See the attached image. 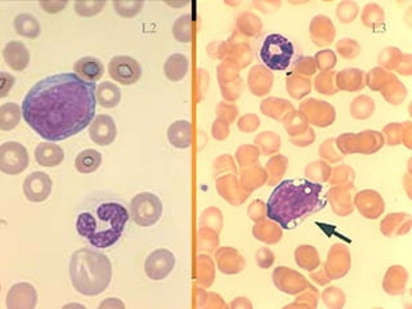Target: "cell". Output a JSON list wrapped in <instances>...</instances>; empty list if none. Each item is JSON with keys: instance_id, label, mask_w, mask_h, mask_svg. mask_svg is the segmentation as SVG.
Returning a JSON list of instances; mask_svg holds the SVG:
<instances>
[{"instance_id": "1", "label": "cell", "mask_w": 412, "mask_h": 309, "mask_svg": "<svg viewBox=\"0 0 412 309\" xmlns=\"http://www.w3.org/2000/svg\"><path fill=\"white\" fill-rule=\"evenodd\" d=\"M96 92V82H85L75 73L47 76L24 98V122L48 142L71 138L94 120Z\"/></svg>"}, {"instance_id": "2", "label": "cell", "mask_w": 412, "mask_h": 309, "mask_svg": "<svg viewBox=\"0 0 412 309\" xmlns=\"http://www.w3.org/2000/svg\"><path fill=\"white\" fill-rule=\"evenodd\" d=\"M322 191L320 183L308 179L283 180L268 199L267 217L283 229H291L299 220L320 208Z\"/></svg>"}, {"instance_id": "3", "label": "cell", "mask_w": 412, "mask_h": 309, "mask_svg": "<svg viewBox=\"0 0 412 309\" xmlns=\"http://www.w3.org/2000/svg\"><path fill=\"white\" fill-rule=\"evenodd\" d=\"M130 218L124 205L107 201L97 205L93 212H83L76 220V231L96 249H108L122 236Z\"/></svg>"}, {"instance_id": "4", "label": "cell", "mask_w": 412, "mask_h": 309, "mask_svg": "<svg viewBox=\"0 0 412 309\" xmlns=\"http://www.w3.org/2000/svg\"><path fill=\"white\" fill-rule=\"evenodd\" d=\"M69 275L73 289L85 296L104 293L113 280V264L104 252L79 249L70 258Z\"/></svg>"}, {"instance_id": "5", "label": "cell", "mask_w": 412, "mask_h": 309, "mask_svg": "<svg viewBox=\"0 0 412 309\" xmlns=\"http://www.w3.org/2000/svg\"><path fill=\"white\" fill-rule=\"evenodd\" d=\"M292 56H294L292 43L280 34L268 35L260 48V58L263 64L274 71L286 70L290 66Z\"/></svg>"}, {"instance_id": "6", "label": "cell", "mask_w": 412, "mask_h": 309, "mask_svg": "<svg viewBox=\"0 0 412 309\" xmlns=\"http://www.w3.org/2000/svg\"><path fill=\"white\" fill-rule=\"evenodd\" d=\"M162 215V200L151 192H141L130 201V218L141 227L156 224Z\"/></svg>"}, {"instance_id": "7", "label": "cell", "mask_w": 412, "mask_h": 309, "mask_svg": "<svg viewBox=\"0 0 412 309\" xmlns=\"http://www.w3.org/2000/svg\"><path fill=\"white\" fill-rule=\"evenodd\" d=\"M30 163L26 147L10 141L0 146V171L9 175H17L27 169Z\"/></svg>"}, {"instance_id": "8", "label": "cell", "mask_w": 412, "mask_h": 309, "mask_svg": "<svg viewBox=\"0 0 412 309\" xmlns=\"http://www.w3.org/2000/svg\"><path fill=\"white\" fill-rule=\"evenodd\" d=\"M108 73L116 82L122 85H133L142 76V67L136 58L130 56H116L108 64Z\"/></svg>"}, {"instance_id": "9", "label": "cell", "mask_w": 412, "mask_h": 309, "mask_svg": "<svg viewBox=\"0 0 412 309\" xmlns=\"http://www.w3.org/2000/svg\"><path fill=\"white\" fill-rule=\"evenodd\" d=\"M174 267L176 257L168 249H157L145 259V275L154 281H162L165 277L169 276Z\"/></svg>"}, {"instance_id": "10", "label": "cell", "mask_w": 412, "mask_h": 309, "mask_svg": "<svg viewBox=\"0 0 412 309\" xmlns=\"http://www.w3.org/2000/svg\"><path fill=\"white\" fill-rule=\"evenodd\" d=\"M53 182L47 173L34 171L24 182V194L30 203H44L52 194Z\"/></svg>"}, {"instance_id": "11", "label": "cell", "mask_w": 412, "mask_h": 309, "mask_svg": "<svg viewBox=\"0 0 412 309\" xmlns=\"http://www.w3.org/2000/svg\"><path fill=\"white\" fill-rule=\"evenodd\" d=\"M116 124L108 115H97L90 125V137L98 146H110L116 139Z\"/></svg>"}, {"instance_id": "12", "label": "cell", "mask_w": 412, "mask_h": 309, "mask_svg": "<svg viewBox=\"0 0 412 309\" xmlns=\"http://www.w3.org/2000/svg\"><path fill=\"white\" fill-rule=\"evenodd\" d=\"M6 64L15 71H24L30 64V52L21 41H9L3 49Z\"/></svg>"}, {"instance_id": "13", "label": "cell", "mask_w": 412, "mask_h": 309, "mask_svg": "<svg viewBox=\"0 0 412 309\" xmlns=\"http://www.w3.org/2000/svg\"><path fill=\"white\" fill-rule=\"evenodd\" d=\"M36 163L45 168H55L64 161L65 152L62 147L55 145L53 142H43L35 148Z\"/></svg>"}, {"instance_id": "14", "label": "cell", "mask_w": 412, "mask_h": 309, "mask_svg": "<svg viewBox=\"0 0 412 309\" xmlns=\"http://www.w3.org/2000/svg\"><path fill=\"white\" fill-rule=\"evenodd\" d=\"M73 73L80 76L81 79H84L85 82H96L102 78V75L105 73V67L98 58L87 56V57L79 58L75 62Z\"/></svg>"}, {"instance_id": "15", "label": "cell", "mask_w": 412, "mask_h": 309, "mask_svg": "<svg viewBox=\"0 0 412 309\" xmlns=\"http://www.w3.org/2000/svg\"><path fill=\"white\" fill-rule=\"evenodd\" d=\"M168 139L171 146L186 150L192 143V127L188 120L174 122L168 129Z\"/></svg>"}, {"instance_id": "16", "label": "cell", "mask_w": 412, "mask_h": 309, "mask_svg": "<svg viewBox=\"0 0 412 309\" xmlns=\"http://www.w3.org/2000/svg\"><path fill=\"white\" fill-rule=\"evenodd\" d=\"M190 70V61L186 56L180 53L171 55L165 65H164V73L170 82H180L185 79Z\"/></svg>"}, {"instance_id": "17", "label": "cell", "mask_w": 412, "mask_h": 309, "mask_svg": "<svg viewBox=\"0 0 412 309\" xmlns=\"http://www.w3.org/2000/svg\"><path fill=\"white\" fill-rule=\"evenodd\" d=\"M97 103L105 108H113L120 103L122 99V90L111 82H101L97 85Z\"/></svg>"}, {"instance_id": "18", "label": "cell", "mask_w": 412, "mask_h": 309, "mask_svg": "<svg viewBox=\"0 0 412 309\" xmlns=\"http://www.w3.org/2000/svg\"><path fill=\"white\" fill-rule=\"evenodd\" d=\"M102 164V154L97 150H84L75 159V168L81 174H90L98 171Z\"/></svg>"}, {"instance_id": "19", "label": "cell", "mask_w": 412, "mask_h": 309, "mask_svg": "<svg viewBox=\"0 0 412 309\" xmlns=\"http://www.w3.org/2000/svg\"><path fill=\"white\" fill-rule=\"evenodd\" d=\"M15 30L24 38L36 39L41 35V24L33 15L21 13L15 18Z\"/></svg>"}, {"instance_id": "20", "label": "cell", "mask_w": 412, "mask_h": 309, "mask_svg": "<svg viewBox=\"0 0 412 309\" xmlns=\"http://www.w3.org/2000/svg\"><path fill=\"white\" fill-rule=\"evenodd\" d=\"M22 107L15 102H8L0 106V129L1 131H13L21 122Z\"/></svg>"}, {"instance_id": "21", "label": "cell", "mask_w": 412, "mask_h": 309, "mask_svg": "<svg viewBox=\"0 0 412 309\" xmlns=\"http://www.w3.org/2000/svg\"><path fill=\"white\" fill-rule=\"evenodd\" d=\"M18 298H24L22 299V308H34L36 306L38 295L33 285L22 282V284L12 286L7 296V304L10 301H16Z\"/></svg>"}, {"instance_id": "22", "label": "cell", "mask_w": 412, "mask_h": 309, "mask_svg": "<svg viewBox=\"0 0 412 309\" xmlns=\"http://www.w3.org/2000/svg\"><path fill=\"white\" fill-rule=\"evenodd\" d=\"M106 3L101 1V3H87V1H78L75 3V9H76V13L79 16L83 17H90L98 15L102 9L105 8Z\"/></svg>"}, {"instance_id": "23", "label": "cell", "mask_w": 412, "mask_h": 309, "mask_svg": "<svg viewBox=\"0 0 412 309\" xmlns=\"http://www.w3.org/2000/svg\"><path fill=\"white\" fill-rule=\"evenodd\" d=\"M0 80H1V90H0V97L4 98L8 96L9 90L13 88L15 82H16V78L10 73H0Z\"/></svg>"}, {"instance_id": "24", "label": "cell", "mask_w": 412, "mask_h": 309, "mask_svg": "<svg viewBox=\"0 0 412 309\" xmlns=\"http://www.w3.org/2000/svg\"><path fill=\"white\" fill-rule=\"evenodd\" d=\"M115 8H125L127 10L122 13V16L132 17L136 16L141 8L143 7L142 3H115L113 4Z\"/></svg>"}, {"instance_id": "25", "label": "cell", "mask_w": 412, "mask_h": 309, "mask_svg": "<svg viewBox=\"0 0 412 309\" xmlns=\"http://www.w3.org/2000/svg\"><path fill=\"white\" fill-rule=\"evenodd\" d=\"M66 6H67V3L64 1V3H61V1H57V3H41V7L45 9V12H48V13H58V12H61L62 9L65 8Z\"/></svg>"}]
</instances>
